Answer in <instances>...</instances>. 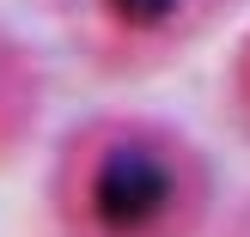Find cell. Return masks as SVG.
Wrapping results in <instances>:
<instances>
[{"mask_svg": "<svg viewBox=\"0 0 250 237\" xmlns=\"http://www.w3.org/2000/svg\"><path fill=\"white\" fill-rule=\"evenodd\" d=\"M171 207V164L146 146H116L104 152V164L92 170V219L110 237H134L159 225V213Z\"/></svg>", "mask_w": 250, "mask_h": 237, "instance_id": "1", "label": "cell"}, {"mask_svg": "<svg viewBox=\"0 0 250 237\" xmlns=\"http://www.w3.org/2000/svg\"><path fill=\"white\" fill-rule=\"evenodd\" d=\"M110 6H116L122 24H141L146 31V24H165L171 12H177V0H110Z\"/></svg>", "mask_w": 250, "mask_h": 237, "instance_id": "2", "label": "cell"}]
</instances>
